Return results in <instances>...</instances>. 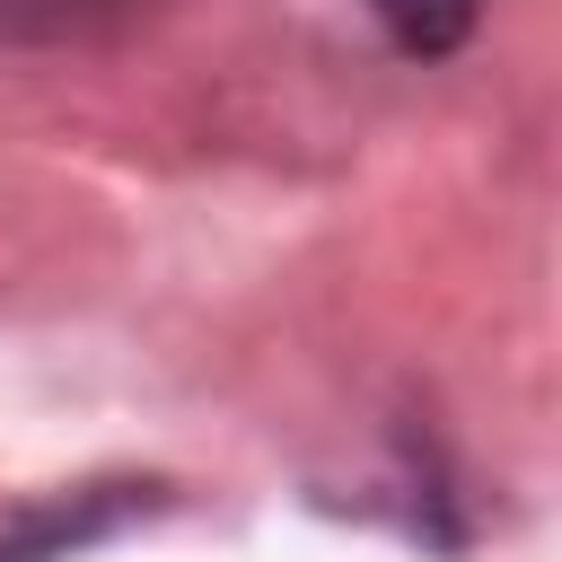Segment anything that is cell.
Masks as SVG:
<instances>
[{"mask_svg":"<svg viewBox=\"0 0 562 562\" xmlns=\"http://www.w3.org/2000/svg\"><path fill=\"white\" fill-rule=\"evenodd\" d=\"M369 18L395 35V53H413V61H439V53H457V44L474 35L483 0H369Z\"/></svg>","mask_w":562,"mask_h":562,"instance_id":"cell-2","label":"cell"},{"mask_svg":"<svg viewBox=\"0 0 562 562\" xmlns=\"http://www.w3.org/2000/svg\"><path fill=\"white\" fill-rule=\"evenodd\" d=\"M132 509V492H70L61 509H44V518H26L9 544H0V562H61V553H79L88 536H105L114 518Z\"/></svg>","mask_w":562,"mask_h":562,"instance_id":"cell-1","label":"cell"}]
</instances>
